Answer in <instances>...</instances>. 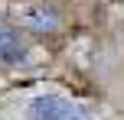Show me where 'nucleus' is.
Listing matches in <instances>:
<instances>
[{"label":"nucleus","mask_w":124,"mask_h":120,"mask_svg":"<svg viewBox=\"0 0 124 120\" xmlns=\"http://www.w3.org/2000/svg\"><path fill=\"white\" fill-rule=\"evenodd\" d=\"M13 19L30 32H56L62 26V13L52 0H23L13 6Z\"/></svg>","instance_id":"f257e3e1"},{"label":"nucleus","mask_w":124,"mask_h":120,"mask_svg":"<svg viewBox=\"0 0 124 120\" xmlns=\"http://www.w3.org/2000/svg\"><path fill=\"white\" fill-rule=\"evenodd\" d=\"M30 58V45L13 26L0 23V65H23Z\"/></svg>","instance_id":"f03ea898"},{"label":"nucleus","mask_w":124,"mask_h":120,"mask_svg":"<svg viewBox=\"0 0 124 120\" xmlns=\"http://www.w3.org/2000/svg\"><path fill=\"white\" fill-rule=\"evenodd\" d=\"M69 107H72V101L59 94H36L26 107V114H30V120H62Z\"/></svg>","instance_id":"7ed1b4c3"},{"label":"nucleus","mask_w":124,"mask_h":120,"mask_svg":"<svg viewBox=\"0 0 124 120\" xmlns=\"http://www.w3.org/2000/svg\"><path fill=\"white\" fill-rule=\"evenodd\" d=\"M62 120H92V114H88L85 107H78V104H72V107L65 110V117Z\"/></svg>","instance_id":"20e7f679"}]
</instances>
